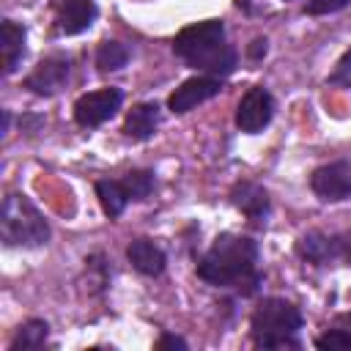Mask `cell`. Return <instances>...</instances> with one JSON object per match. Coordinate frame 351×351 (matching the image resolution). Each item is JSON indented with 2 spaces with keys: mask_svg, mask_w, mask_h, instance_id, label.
<instances>
[{
  "mask_svg": "<svg viewBox=\"0 0 351 351\" xmlns=\"http://www.w3.org/2000/svg\"><path fill=\"white\" fill-rule=\"evenodd\" d=\"M156 348H186V343L181 340V337H176V335H162L159 340H156Z\"/></svg>",
  "mask_w": 351,
  "mask_h": 351,
  "instance_id": "obj_23",
  "label": "cell"
},
{
  "mask_svg": "<svg viewBox=\"0 0 351 351\" xmlns=\"http://www.w3.org/2000/svg\"><path fill=\"white\" fill-rule=\"evenodd\" d=\"M156 126H159V107L154 101H140L129 110L123 132L134 140H148L156 132Z\"/></svg>",
  "mask_w": 351,
  "mask_h": 351,
  "instance_id": "obj_13",
  "label": "cell"
},
{
  "mask_svg": "<svg viewBox=\"0 0 351 351\" xmlns=\"http://www.w3.org/2000/svg\"><path fill=\"white\" fill-rule=\"evenodd\" d=\"M0 44H3V71H16L22 55H25V27L14 19H5L0 25Z\"/></svg>",
  "mask_w": 351,
  "mask_h": 351,
  "instance_id": "obj_15",
  "label": "cell"
},
{
  "mask_svg": "<svg viewBox=\"0 0 351 351\" xmlns=\"http://www.w3.org/2000/svg\"><path fill=\"white\" fill-rule=\"evenodd\" d=\"M351 0H310L307 3V14H335L340 8H346Z\"/></svg>",
  "mask_w": 351,
  "mask_h": 351,
  "instance_id": "obj_22",
  "label": "cell"
},
{
  "mask_svg": "<svg viewBox=\"0 0 351 351\" xmlns=\"http://www.w3.org/2000/svg\"><path fill=\"white\" fill-rule=\"evenodd\" d=\"M274 115V99L266 88H250L241 101H239V110H236V126L247 134H255L261 132L263 126H269Z\"/></svg>",
  "mask_w": 351,
  "mask_h": 351,
  "instance_id": "obj_7",
  "label": "cell"
},
{
  "mask_svg": "<svg viewBox=\"0 0 351 351\" xmlns=\"http://www.w3.org/2000/svg\"><path fill=\"white\" fill-rule=\"evenodd\" d=\"M230 200L236 208H241L250 219H263L269 214V195L258 184H236L230 192Z\"/></svg>",
  "mask_w": 351,
  "mask_h": 351,
  "instance_id": "obj_14",
  "label": "cell"
},
{
  "mask_svg": "<svg viewBox=\"0 0 351 351\" xmlns=\"http://www.w3.org/2000/svg\"><path fill=\"white\" fill-rule=\"evenodd\" d=\"M315 346L318 348H351V332L348 329H329L326 335H321L318 340H315Z\"/></svg>",
  "mask_w": 351,
  "mask_h": 351,
  "instance_id": "obj_20",
  "label": "cell"
},
{
  "mask_svg": "<svg viewBox=\"0 0 351 351\" xmlns=\"http://www.w3.org/2000/svg\"><path fill=\"white\" fill-rule=\"evenodd\" d=\"M197 277L208 285H236L244 293H252L261 282L258 274V244L247 236L222 233L214 239L211 250L197 263Z\"/></svg>",
  "mask_w": 351,
  "mask_h": 351,
  "instance_id": "obj_1",
  "label": "cell"
},
{
  "mask_svg": "<svg viewBox=\"0 0 351 351\" xmlns=\"http://www.w3.org/2000/svg\"><path fill=\"white\" fill-rule=\"evenodd\" d=\"M252 340L261 348H296L299 329H302V313L285 299H263L252 313Z\"/></svg>",
  "mask_w": 351,
  "mask_h": 351,
  "instance_id": "obj_3",
  "label": "cell"
},
{
  "mask_svg": "<svg viewBox=\"0 0 351 351\" xmlns=\"http://www.w3.org/2000/svg\"><path fill=\"white\" fill-rule=\"evenodd\" d=\"M219 90H222L219 77H211V74H206V77H192V80L181 82V85L170 93L167 104H170L173 112H189V110H195L197 104L214 99Z\"/></svg>",
  "mask_w": 351,
  "mask_h": 351,
  "instance_id": "obj_10",
  "label": "cell"
},
{
  "mask_svg": "<svg viewBox=\"0 0 351 351\" xmlns=\"http://www.w3.org/2000/svg\"><path fill=\"white\" fill-rule=\"evenodd\" d=\"M126 258H129V263H132L140 274H151V277H154V274H162V271H165V263H167L162 247H156V244L148 241V239L132 241L129 250H126Z\"/></svg>",
  "mask_w": 351,
  "mask_h": 351,
  "instance_id": "obj_12",
  "label": "cell"
},
{
  "mask_svg": "<svg viewBox=\"0 0 351 351\" xmlns=\"http://www.w3.org/2000/svg\"><path fill=\"white\" fill-rule=\"evenodd\" d=\"M173 52L186 66L200 69L211 77H222L236 69V52L225 41V27L219 19H206L184 27L173 41Z\"/></svg>",
  "mask_w": 351,
  "mask_h": 351,
  "instance_id": "obj_2",
  "label": "cell"
},
{
  "mask_svg": "<svg viewBox=\"0 0 351 351\" xmlns=\"http://www.w3.org/2000/svg\"><path fill=\"white\" fill-rule=\"evenodd\" d=\"M47 335H49V326L44 321H27L25 326H19L16 337L11 340V351H19V348H41L47 343Z\"/></svg>",
  "mask_w": 351,
  "mask_h": 351,
  "instance_id": "obj_17",
  "label": "cell"
},
{
  "mask_svg": "<svg viewBox=\"0 0 351 351\" xmlns=\"http://www.w3.org/2000/svg\"><path fill=\"white\" fill-rule=\"evenodd\" d=\"M0 236L8 247H41L49 239V225L25 195H8L3 203Z\"/></svg>",
  "mask_w": 351,
  "mask_h": 351,
  "instance_id": "obj_4",
  "label": "cell"
},
{
  "mask_svg": "<svg viewBox=\"0 0 351 351\" xmlns=\"http://www.w3.org/2000/svg\"><path fill=\"white\" fill-rule=\"evenodd\" d=\"M93 19H96L93 0H60L58 3V27L66 36H77L88 30Z\"/></svg>",
  "mask_w": 351,
  "mask_h": 351,
  "instance_id": "obj_11",
  "label": "cell"
},
{
  "mask_svg": "<svg viewBox=\"0 0 351 351\" xmlns=\"http://www.w3.org/2000/svg\"><path fill=\"white\" fill-rule=\"evenodd\" d=\"M313 192L321 200H346L351 197V162H332L313 173Z\"/></svg>",
  "mask_w": 351,
  "mask_h": 351,
  "instance_id": "obj_8",
  "label": "cell"
},
{
  "mask_svg": "<svg viewBox=\"0 0 351 351\" xmlns=\"http://www.w3.org/2000/svg\"><path fill=\"white\" fill-rule=\"evenodd\" d=\"M329 82H332V85H346V88H351V52H346V55L337 60V66H335Z\"/></svg>",
  "mask_w": 351,
  "mask_h": 351,
  "instance_id": "obj_21",
  "label": "cell"
},
{
  "mask_svg": "<svg viewBox=\"0 0 351 351\" xmlns=\"http://www.w3.org/2000/svg\"><path fill=\"white\" fill-rule=\"evenodd\" d=\"M299 255L313 261V263H326V261H346L351 263V233L343 236H324V233H307L296 244Z\"/></svg>",
  "mask_w": 351,
  "mask_h": 351,
  "instance_id": "obj_6",
  "label": "cell"
},
{
  "mask_svg": "<svg viewBox=\"0 0 351 351\" xmlns=\"http://www.w3.org/2000/svg\"><path fill=\"white\" fill-rule=\"evenodd\" d=\"M123 186H126V192H129L132 200H143L154 189V176L148 170H132V173H126Z\"/></svg>",
  "mask_w": 351,
  "mask_h": 351,
  "instance_id": "obj_19",
  "label": "cell"
},
{
  "mask_svg": "<svg viewBox=\"0 0 351 351\" xmlns=\"http://www.w3.org/2000/svg\"><path fill=\"white\" fill-rule=\"evenodd\" d=\"M121 101H123V93L118 88H101V90L85 93L74 104V118L80 126H88V129L101 126L121 110Z\"/></svg>",
  "mask_w": 351,
  "mask_h": 351,
  "instance_id": "obj_5",
  "label": "cell"
},
{
  "mask_svg": "<svg viewBox=\"0 0 351 351\" xmlns=\"http://www.w3.org/2000/svg\"><path fill=\"white\" fill-rule=\"evenodd\" d=\"M96 195H99V203H101L104 214H110V217H121L126 203L132 200L126 186H123V181H99L96 184Z\"/></svg>",
  "mask_w": 351,
  "mask_h": 351,
  "instance_id": "obj_16",
  "label": "cell"
},
{
  "mask_svg": "<svg viewBox=\"0 0 351 351\" xmlns=\"http://www.w3.org/2000/svg\"><path fill=\"white\" fill-rule=\"evenodd\" d=\"M263 52H266V38H255L252 47H250V55L258 58V55H263Z\"/></svg>",
  "mask_w": 351,
  "mask_h": 351,
  "instance_id": "obj_24",
  "label": "cell"
},
{
  "mask_svg": "<svg viewBox=\"0 0 351 351\" xmlns=\"http://www.w3.org/2000/svg\"><path fill=\"white\" fill-rule=\"evenodd\" d=\"M69 80V58L66 55H49L44 58L25 80V88H30L38 96H55Z\"/></svg>",
  "mask_w": 351,
  "mask_h": 351,
  "instance_id": "obj_9",
  "label": "cell"
},
{
  "mask_svg": "<svg viewBox=\"0 0 351 351\" xmlns=\"http://www.w3.org/2000/svg\"><path fill=\"white\" fill-rule=\"evenodd\" d=\"M129 60V49L118 41H104L99 49H96V66L101 71H118L123 69Z\"/></svg>",
  "mask_w": 351,
  "mask_h": 351,
  "instance_id": "obj_18",
  "label": "cell"
}]
</instances>
